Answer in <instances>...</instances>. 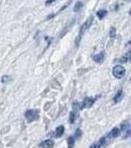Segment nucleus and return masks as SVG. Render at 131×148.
Returning <instances> with one entry per match:
<instances>
[{
  "instance_id": "nucleus-19",
  "label": "nucleus",
  "mask_w": 131,
  "mask_h": 148,
  "mask_svg": "<svg viewBox=\"0 0 131 148\" xmlns=\"http://www.w3.org/2000/svg\"><path fill=\"white\" fill-rule=\"evenodd\" d=\"M8 80H10V76H8V75L2 76V79H1V82H2V83H6Z\"/></svg>"
},
{
  "instance_id": "nucleus-20",
  "label": "nucleus",
  "mask_w": 131,
  "mask_h": 148,
  "mask_svg": "<svg viewBox=\"0 0 131 148\" xmlns=\"http://www.w3.org/2000/svg\"><path fill=\"white\" fill-rule=\"evenodd\" d=\"M56 0H46V6H48V5H50V4H52L53 2H55Z\"/></svg>"
},
{
  "instance_id": "nucleus-14",
  "label": "nucleus",
  "mask_w": 131,
  "mask_h": 148,
  "mask_svg": "<svg viewBox=\"0 0 131 148\" xmlns=\"http://www.w3.org/2000/svg\"><path fill=\"white\" fill-rule=\"evenodd\" d=\"M106 15H108V11L104 10V9H102V10H99L97 12V16L99 17L100 20H103Z\"/></svg>"
},
{
  "instance_id": "nucleus-2",
  "label": "nucleus",
  "mask_w": 131,
  "mask_h": 148,
  "mask_svg": "<svg viewBox=\"0 0 131 148\" xmlns=\"http://www.w3.org/2000/svg\"><path fill=\"white\" fill-rule=\"evenodd\" d=\"M93 21H94V17H93V16H90V17L84 22V24L81 26L80 31H79V34H78V37H77V40H75V45H76V46H78V45H79V42H80L81 39H82L83 35H84L85 33L87 32L88 29H89L92 26Z\"/></svg>"
},
{
  "instance_id": "nucleus-1",
  "label": "nucleus",
  "mask_w": 131,
  "mask_h": 148,
  "mask_svg": "<svg viewBox=\"0 0 131 148\" xmlns=\"http://www.w3.org/2000/svg\"><path fill=\"white\" fill-rule=\"evenodd\" d=\"M97 98L87 97V98H85L84 101H83L82 103H74V104H73V109L74 110H84V109L91 108L93 105L95 104Z\"/></svg>"
},
{
  "instance_id": "nucleus-9",
  "label": "nucleus",
  "mask_w": 131,
  "mask_h": 148,
  "mask_svg": "<svg viewBox=\"0 0 131 148\" xmlns=\"http://www.w3.org/2000/svg\"><path fill=\"white\" fill-rule=\"evenodd\" d=\"M54 145V141L52 139H46L44 141L40 142L39 148H52Z\"/></svg>"
},
{
  "instance_id": "nucleus-8",
  "label": "nucleus",
  "mask_w": 131,
  "mask_h": 148,
  "mask_svg": "<svg viewBox=\"0 0 131 148\" xmlns=\"http://www.w3.org/2000/svg\"><path fill=\"white\" fill-rule=\"evenodd\" d=\"M119 134H120V130H119V128H117V127H113V130H111L109 132L106 134V136H108V138L109 140L111 139H113V138H116V137H118L119 136Z\"/></svg>"
},
{
  "instance_id": "nucleus-4",
  "label": "nucleus",
  "mask_w": 131,
  "mask_h": 148,
  "mask_svg": "<svg viewBox=\"0 0 131 148\" xmlns=\"http://www.w3.org/2000/svg\"><path fill=\"white\" fill-rule=\"evenodd\" d=\"M25 118L28 123H33V121H37L39 119V111L37 110H27L25 112Z\"/></svg>"
},
{
  "instance_id": "nucleus-17",
  "label": "nucleus",
  "mask_w": 131,
  "mask_h": 148,
  "mask_svg": "<svg viewBox=\"0 0 131 148\" xmlns=\"http://www.w3.org/2000/svg\"><path fill=\"white\" fill-rule=\"evenodd\" d=\"M82 7H83V3H82V2H81V1L77 2V3L75 4L74 8H73V11H74V12H78L81 8H82Z\"/></svg>"
},
{
  "instance_id": "nucleus-11",
  "label": "nucleus",
  "mask_w": 131,
  "mask_h": 148,
  "mask_svg": "<svg viewBox=\"0 0 131 148\" xmlns=\"http://www.w3.org/2000/svg\"><path fill=\"white\" fill-rule=\"evenodd\" d=\"M122 97H123V91L120 89V90H118V91L115 93V95H114V97H113V102H114V103H118L119 101H121Z\"/></svg>"
},
{
  "instance_id": "nucleus-6",
  "label": "nucleus",
  "mask_w": 131,
  "mask_h": 148,
  "mask_svg": "<svg viewBox=\"0 0 131 148\" xmlns=\"http://www.w3.org/2000/svg\"><path fill=\"white\" fill-rule=\"evenodd\" d=\"M124 74H125V68L123 67V66L115 65L113 68V75L114 76V77L118 78V79L122 78L123 76H124Z\"/></svg>"
},
{
  "instance_id": "nucleus-10",
  "label": "nucleus",
  "mask_w": 131,
  "mask_h": 148,
  "mask_svg": "<svg viewBox=\"0 0 131 148\" xmlns=\"http://www.w3.org/2000/svg\"><path fill=\"white\" fill-rule=\"evenodd\" d=\"M104 57H106V53H104V51H101V52H99V53L95 54V56H93V59H94L95 62L101 63L104 60Z\"/></svg>"
},
{
  "instance_id": "nucleus-13",
  "label": "nucleus",
  "mask_w": 131,
  "mask_h": 148,
  "mask_svg": "<svg viewBox=\"0 0 131 148\" xmlns=\"http://www.w3.org/2000/svg\"><path fill=\"white\" fill-rule=\"evenodd\" d=\"M130 60V51H127L126 52V53L124 54V56H123L122 57H121V58H119L118 59V62H121V63H126V62H128V61Z\"/></svg>"
},
{
  "instance_id": "nucleus-16",
  "label": "nucleus",
  "mask_w": 131,
  "mask_h": 148,
  "mask_svg": "<svg viewBox=\"0 0 131 148\" xmlns=\"http://www.w3.org/2000/svg\"><path fill=\"white\" fill-rule=\"evenodd\" d=\"M115 36H116V29L114 27H111V29H109V37L111 39H114Z\"/></svg>"
},
{
  "instance_id": "nucleus-5",
  "label": "nucleus",
  "mask_w": 131,
  "mask_h": 148,
  "mask_svg": "<svg viewBox=\"0 0 131 148\" xmlns=\"http://www.w3.org/2000/svg\"><path fill=\"white\" fill-rule=\"evenodd\" d=\"M109 141H111V140H109L106 135V136H103L102 138H100L97 142H95L94 144H92L89 148H104L108 144Z\"/></svg>"
},
{
  "instance_id": "nucleus-3",
  "label": "nucleus",
  "mask_w": 131,
  "mask_h": 148,
  "mask_svg": "<svg viewBox=\"0 0 131 148\" xmlns=\"http://www.w3.org/2000/svg\"><path fill=\"white\" fill-rule=\"evenodd\" d=\"M121 131H122V138L127 139L131 135V125L129 121H125L121 123Z\"/></svg>"
},
{
  "instance_id": "nucleus-7",
  "label": "nucleus",
  "mask_w": 131,
  "mask_h": 148,
  "mask_svg": "<svg viewBox=\"0 0 131 148\" xmlns=\"http://www.w3.org/2000/svg\"><path fill=\"white\" fill-rule=\"evenodd\" d=\"M64 131H65V128H64L63 125H59L55 128L54 131H51V133H49V135L54 138H60L62 135L64 134Z\"/></svg>"
},
{
  "instance_id": "nucleus-18",
  "label": "nucleus",
  "mask_w": 131,
  "mask_h": 148,
  "mask_svg": "<svg viewBox=\"0 0 131 148\" xmlns=\"http://www.w3.org/2000/svg\"><path fill=\"white\" fill-rule=\"evenodd\" d=\"M74 136L76 138V140L79 139V138L82 136V130H81L80 128H77V130H76L75 133H74Z\"/></svg>"
},
{
  "instance_id": "nucleus-15",
  "label": "nucleus",
  "mask_w": 131,
  "mask_h": 148,
  "mask_svg": "<svg viewBox=\"0 0 131 148\" xmlns=\"http://www.w3.org/2000/svg\"><path fill=\"white\" fill-rule=\"evenodd\" d=\"M76 119H77V113H76L75 111H72L70 113V116H69V121H70V123H74Z\"/></svg>"
},
{
  "instance_id": "nucleus-12",
  "label": "nucleus",
  "mask_w": 131,
  "mask_h": 148,
  "mask_svg": "<svg viewBox=\"0 0 131 148\" xmlns=\"http://www.w3.org/2000/svg\"><path fill=\"white\" fill-rule=\"evenodd\" d=\"M75 142H76V138L74 135H71L67 138V146L68 148H74V145H75Z\"/></svg>"
}]
</instances>
